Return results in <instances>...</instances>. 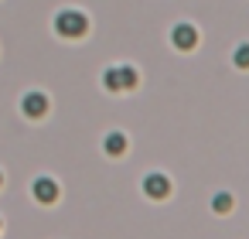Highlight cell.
Listing matches in <instances>:
<instances>
[{"label":"cell","mask_w":249,"mask_h":239,"mask_svg":"<svg viewBox=\"0 0 249 239\" xmlns=\"http://www.w3.org/2000/svg\"><path fill=\"white\" fill-rule=\"evenodd\" d=\"M55 31L62 38H82L89 31V18L79 14V11H58L55 14Z\"/></svg>","instance_id":"obj_1"},{"label":"cell","mask_w":249,"mask_h":239,"mask_svg":"<svg viewBox=\"0 0 249 239\" xmlns=\"http://www.w3.org/2000/svg\"><path fill=\"white\" fill-rule=\"evenodd\" d=\"M103 82H106V89L109 92H123V89H133L137 86V69H130V65H113V69H106L103 72Z\"/></svg>","instance_id":"obj_2"},{"label":"cell","mask_w":249,"mask_h":239,"mask_svg":"<svg viewBox=\"0 0 249 239\" xmlns=\"http://www.w3.org/2000/svg\"><path fill=\"white\" fill-rule=\"evenodd\" d=\"M171 45H174L178 52H191V48L198 45V28H195V24H174Z\"/></svg>","instance_id":"obj_3"},{"label":"cell","mask_w":249,"mask_h":239,"mask_svg":"<svg viewBox=\"0 0 249 239\" xmlns=\"http://www.w3.org/2000/svg\"><path fill=\"white\" fill-rule=\"evenodd\" d=\"M21 106H24V116L38 120V116L48 113V96H45V92H28V96L21 99Z\"/></svg>","instance_id":"obj_4"},{"label":"cell","mask_w":249,"mask_h":239,"mask_svg":"<svg viewBox=\"0 0 249 239\" xmlns=\"http://www.w3.org/2000/svg\"><path fill=\"white\" fill-rule=\"evenodd\" d=\"M143 191H147L150 198H164V195L171 191V181H167L164 174H147V178H143Z\"/></svg>","instance_id":"obj_5"},{"label":"cell","mask_w":249,"mask_h":239,"mask_svg":"<svg viewBox=\"0 0 249 239\" xmlns=\"http://www.w3.org/2000/svg\"><path fill=\"white\" fill-rule=\"evenodd\" d=\"M31 191H35V198H41V202H55V198H58V184H55L52 178H38V181L31 184Z\"/></svg>","instance_id":"obj_6"},{"label":"cell","mask_w":249,"mask_h":239,"mask_svg":"<svg viewBox=\"0 0 249 239\" xmlns=\"http://www.w3.org/2000/svg\"><path fill=\"white\" fill-rule=\"evenodd\" d=\"M103 150H106L109 157H120V154L126 150V137H123L120 130H113V133H106V140H103Z\"/></svg>","instance_id":"obj_7"},{"label":"cell","mask_w":249,"mask_h":239,"mask_svg":"<svg viewBox=\"0 0 249 239\" xmlns=\"http://www.w3.org/2000/svg\"><path fill=\"white\" fill-rule=\"evenodd\" d=\"M232 62H235V69H249V41L235 48V55H232Z\"/></svg>","instance_id":"obj_8"},{"label":"cell","mask_w":249,"mask_h":239,"mask_svg":"<svg viewBox=\"0 0 249 239\" xmlns=\"http://www.w3.org/2000/svg\"><path fill=\"white\" fill-rule=\"evenodd\" d=\"M212 205H215V212H229V208H232V198H229V195H215Z\"/></svg>","instance_id":"obj_9"},{"label":"cell","mask_w":249,"mask_h":239,"mask_svg":"<svg viewBox=\"0 0 249 239\" xmlns=\"http://www.w3.org/2000/svg\"><path fill=\"white\" fill-rule=\"evenodd\" d=\"M0 181H4V174H0Z\"/></svg>","instance_id":"obj_10"}]
</instances>
